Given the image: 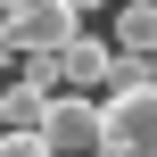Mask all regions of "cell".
Here are the masks:
<instances>
[{
	"instance_id": "6da1fadb",
	"label": "cell",
	"mask_w": 157,
	"mask_h": 157,
	"mask_svg": "<svg viewBox=\"0 0 157 157\" xmlns=\"http://www.w3.org/2000/svg\"><path fill=\"white\" fill-rule=\"evenodd\" d=\"M99 157H157V83L108 91V108H99Z\"/></svg>"
},
{
	"instance_id": "7a4b0ae2",
	"label": "cell",
	"mask_w": 157,
	"mask_h": 157,
	"mask_svg": "<svg viewBox=\"0 0 157 157\" xmlns=\"http://www.w3.org/2000/svg\"><path fill=\"white\" fill-rule=\"evenodd\" d=\"M75 33H83L75 0H8L0 8V41H17V50H66Z\"/></svg>"
},
{
	"instance_id": "3957f363",
	"label": "cell",
	"mask_w": 157,
	"mask_h": 157,
	"mask_svg": "<svg viewBox=\"0 0 157 157\" xmlns=\"http://www.w3.org/2000/svg\"><path fill=\"white\" fill-rule=\"evenodd\" d=\"M41 141H50V157H99V99H83V91H50V108H41Z\"/></svg>"
},
{
	"instance_id": "277c9868",
	"label": "cell",
	"mask_w": 157,
	"mask_h": 157,
	"mask_svg": "<svg viewBox=\"0 0 157 157\" xmlns=\"http://www.w3.org/2000/svg\"><path fill=\"white\" fill-rule=\"evenodd\" d=\"M108 75H116V41L108 33H75L58 50V91H99Z\"/></svg>"
},
{
	"instance_id": "5b68a950",
	"label": "cell",
	"mask_w": 157,
	"mask_h": 157,
	"mask_svg": "<svg viewBox=\"0 0 157 157\" xmlns=\"http://www.w3.org/2000/svg\"><path fill=\"white\" fill-rule=\"evenodd\" d=\"M108 41H116V58H149L157 50V0H116Z\"/></svg>"
},
{
	"instance_id": "8992f818",
	"label": "cell",
	"mask_w": 157,
	"mask_h": 157,
	"mask_svg": "<svg viewBox=\"0 0 157 157\" xmlns=\"http://www.w3.org/2000/svg\"><path fill=\"white\" fill-rule=\"evenodd\" d=\"M41 108H50V91H33L25 75L0 83V132H41Z\"/></svg>"
},
{
	"instance_id": "52a82bcc",
	"label": "cell",
	"mask_w": 157,
	"mask_h": 157,
	"mask_svg": "<svg viewBox=\"0 0 157 157\" xmlns=\"http://www.w3.org/2000/svg\"><path fill=\"white\" fill-rule=\"evenodd\" d=\"M0 157H50L41 132H0Z\"/></svg>"
},
{
	"instance_id": "ba28073f",
	"label": "cell",
	"mask_w": 157,
	"mask_h": 157,
	"mask_svg": "<svg viewBox=\"0 0 157 157\" xmlns=\"http://www.w3.org/2000/svg\"><path fill=\"white\" fill-rule=\"evenodd\" d=\"M141 83H157V50H149V58H141Z\"/></svg>"
},
{
	"instance_id": "9c48e42d",
	"label": "cell",
	"mask_w": 157,
	"mask_h": 157,
	"mask_svg": "<svg viewBox=\"0 0 157 157\" xmlns=\"http://www.w3.org/2000/svg\"><path fill=\"white\" fill-rule=\"evenodd\" d=\"M91 8H108V0H75V17H91Z\"/></svg>"
},
{
	"instance_id": "30bf717a",
	"label": "cell",
	"mask_w": 157,
	"mask_h": 157,
	"mask_svg": "<svg viewBox=\"0 0 157 157\" xmlns=\"http://www.w3.org/2000/svg\"><path fill=\"white\" fill-rule=\"evenodd\" d=\"M0 8H8V0H0Z\"/></svg>"
}]
</instances>
